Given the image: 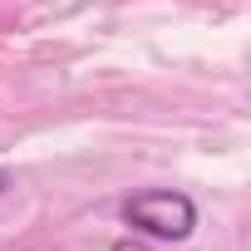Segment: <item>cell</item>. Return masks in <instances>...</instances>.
<instances>
[{"instance_id": "cell-2", "label": "cell", "mask_w": 251, "mask_h": 251, "mask_svg": "<svg viewBox=\"0 0 251 251\" xmlns=\"http://www.w3.org/2000/svg\"><path fill=\"white\" fill-rule=\"evenodd\" d=\"M108 251H148V246H143V241H138V236H118V241H113V246H108Z\"/></svg>"}, {"instance_id": "cell-1", "label": "cell", "mask_w": 251, "mask_h": 251, "mask_svg": "<svg viewBox=\"0 0 251 251\" xmlns=\"http://www.w3.org/2000/svg\"><path fill=\"white\" fill-rule=\"evenodd\" d=\"M123 222L143 236H158V241H187L197 226V202L187 192H173V187L138 192L123 202Z\"/></svg>"}, {"instance_id": "cell-3", "label": "cell", "mask_w": 251, "mask_h": 251, "mask_svg": "<svg viewBox=\"0 0 251 251\" xmlns=\"http://www.w3.org/2000/svg\"><path fill=\"white\" fill-rule=\"evenodd\" d=\"M5 192H10V173H5V168H0V197H5Z\"/></svg>"}]
</instances>
